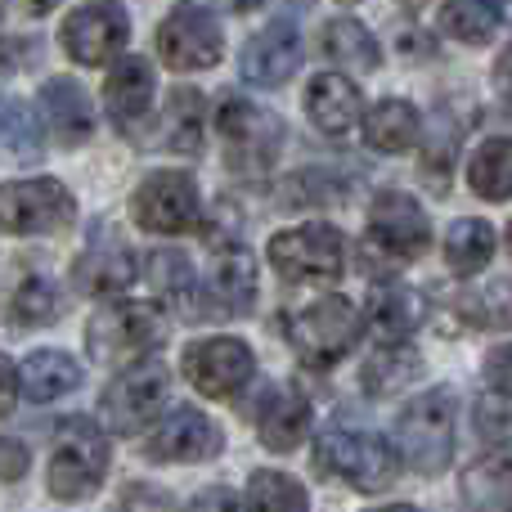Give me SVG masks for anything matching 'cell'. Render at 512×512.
Listing matches in <instances>:
<instances>
[{"mask_svg":"<svg viewBox=\"0 0 512 512\" xmlns=\"http://www.w3.org/2000/svg\"><path fill=\"white\" fill-rule=\"evenodd\" d=\"M427 248H432V221L418 207V198L409 194H387L373 198L369 207V234L360 243V261L369 274H396L405 270L409 261H418Z\"/></svg>","mask_w":512,"mask_h":512,"instance_id":"obj_1","label":"cell"},{"mask_svg":"<svg viewBox=\"0 0 512 512\" xmlns=\"http://www.w3.org/2000/svg\"><path fill=\"white\" fill-rule=\"evenodd\" d=\"M167 342V310L153 301L108 297V306L86 324V351L99 369H126Z\"/></svg>","mask_w":512,"mask_h":512,"instance_id":"obj_2","label":"cell"},{"mask_svg":"<svg viewBox=\"0 0 512 512\" xmlns=\"http://www.w3.org/2000/svg\"><path fill=\"white\" fill-rule=\"evenodd\" d=\"M279 328L301 364H310V369H333L337 360H346V355L355 351L364 315L346 297H319V301H310V306L283 310Z\"/></svg>","mask_w":512,"mask_h":512,"instance_id":"obj_3","label":"cell"},{"mask_svg":"<svg viewBox=\"0 0 512 512\" xmlns=\"http://www.w3.org/2000/svg\"><path fill=\"white\" fill-rule=\"evenodd\" d=\"M315 468L324 472V477H337V481H346V486L364 490V495H378V490L396 486L400 450L387 445L382 436L364 432V427L333 423L315 445Z\"/></svg>","mask_w":512,"mask_h":512,"instance_id":"obj_4","label":"cell"},{"mask_svg":"<svg viewBox=\"0 0 512 512\" xmlns=\"http://www.w3.org/2000/svg\"><path fill=\"white\" fill-rule=\"evenodd\" d=\"M454 432H459V396L454 387H432L396 418V450L414 472L436 477L454 459Z\"/></svg>","mask_w":512,"mask_h":512,"instance_id":"obj_5","label":"cell"},{"mask_svg":"<svg viewBox=\"0 0 512 512\" xmlns=\"http://www.w3.org/2000/svg\"><path fill=\"white\" fill-rule=\"evenodd\" d=\"M171 400V369L162 360H135L126 369H117V378L108 382L104 400H99V414H104L108 432L117 436H135L162 418Z\"/></svg>","mask_w":512,"mask_h":512,"instance_id":"obj_6","label":"cell"},{"mask_svg":"<svg viewBox=\"0 0 512 512\" xmlns=\"http://www.w3.org/2000/svg\"><path fill=\"white\" fill-rule=\"evenodd\" d=\"M108 472V436L90 418H63L54 432L50 454V495L54 499H86L99 490Z\"/></svg>","mask_w":512,"mask_h":512,"instance_id":"obj_7","label":"cell"},{"mask_svg":"<svg viewBox=\"0 0 512 512\" xmlns=\"http://www.w3.org/2000/svg\"><path fill=\"white\" fill-rule=\"evenodd\" d=\"M270 265L288 283H333L346 270V239L324 221L297 225L270 239Z\"/></svg>","mask_w":512,"mask_h":512,"instance_id":"obj_8","label":"cell"},{"mask_svg":"<svg viewBox=\"0 0 512 512\" xmlns=\"http://www.w3.org/2000/svg\"><path fill=\"white\" fill-rule=\"evenodd\" d=\"M216 126H221V140H225V162L234 171H270V162L279 158V144H283V117L270 113V108L252 104V99L230 95L216 113Z\"/></svg>","mask_w":512,"mask_h":512,"instance_id":"obj_9","label":"cell"},{"mask_svg":"<svg viewBox=\"0 0 512 512\" xmlns=\"http://www.w3.org/2000/svg\"><path fill=\"white\" fill-rule=\"evenodd\" d=\"M158 59L171 72H207L225 59V32L212 9L180 0L158 27Z\"/></svg>","mask_w":512,"mask_h":512,"instance_id":"obj_10","label":"cell"},{"mask_svg":"<svg viewBox=\"0 0 512 512\" xmlns=\"http://www.w3.org/2000/svg\"><path fill=\"white\" fill-rule=\"evenodd\" d=\"M131 216L140 230L149 234H189L203 221V198H198V180L189 171H153L140 180L131 198Z\"/></svg>","mask_w":512,"mask_h":512,"instance_id":"obj_11","label":"cell"},{"mask_svg":"<svg viewBox=\"0 0 512 512\" xmlns=\"http://www.w3.org/2000/svg\"><path fill=\"white\" fill-rule=\"evenodd\" d=\"M180 373L207 400H230L234 391L248 387V378L256 373V355L243 337H203V342L185 346Z\"/></svg>","mask_w":512,"mask_h":512,"instance_id":"obj_12","label":"cell"},{"mask_svg":"<svg viewBox=\"0 0 512 512\" xmlns=\"http://www.w3.org/2000/svg\"><path fill=\"white\" fill-rule=\"evenodd\" d=\"M77 221V203L59 180H14L0 189V230L5 234H59Z\"/></svg>","mask_w":512,"mask_h":512,"instance_id":"obj_13","label":"cell"},{"mask_svg":"<svg viewBox=\"0 0 512 512\" xmlns=\"http://www.w3.org/2000/svg\"><path fill=\"white\" fill-rule=\"evenodd\" d=\"M59 41L72 63L99 68V63L117 59V54L126 50V41H131V18H126V9L113 5V0H95V5H81L63 18Z\"/></svg>","mask_w":512,"mask_h":512,"instance_id":"obj_14","label":"cell"},{"mask_svg":"<svg viewBox=\"0 0 512 512\" xmlns=\"http://www.w3.org/2000/svg\"><path fill=\"white\" fill-rule=\"evenodd\" d=\"M216 301V319L230 315H252L256 301V265L252 252L239 239L212 243V265H207V279L198 283V292L189 301Z\"/></svg>","mask_w":512,"mask_h":512,"instance_id":"obj_15","label":"cell"},{"mask_svg":"<svg viewBox=\"0 0 512 512\" xmlns=\"http://www.w3.org/2000/svg\"><path fill=\"white\" fill-rule=\"evenodd\" d=\"M221 454V427L203 409H176L158 432L149 436L153 463H203Z\"/></svg>","mask_w":512,"mask_h":512,"instance_id":"obj_16","label":"cell"},{"mask_svg":"<svg viewBox=\"0 0 512 512\" xmlns=\"http://www.w3.org/2000/svg\"><path fill=\"white\" fill-rule=\"evenodd\" d=\"M239 68L252 86H283V81L301 68V36H297V27H292V18H274L270 27H261V32L243 45Z\"/></svg>","mask_w":512,"mask_h":512,"instance_id":"obj_17","label":"cell"},{"mask_svg":"<svg viewBox=\"0 0 512 512\" xmlns=\"http://www.w3.org/2000/svg\"><path fill=\"white\" fill-rule=\"evenodd\" d=\"M360 113H364L360 86H351L342 72H319V77H310V86H306V117L315 122V131H324V135H333V140H337V135L355 131Z\"/></svg>","mask_w":512,"mask_h":512,"instance_id":"obj_18","label":"cell"},{"mask_svg":"<svg viewBox=\"0 0 512 512\" xmlns=\"http://www.w3.org/2000/svg\"><path fill=\"white\" fill-rule=\"evenodd\" d=\"M41 113L50 122L54 140L77 149L95 135V108H90V95L77 86L72 77H54L41 86Z\"/></svg>","mask_w":512,"mask_h":512,"instance_id":"obj_19","label":"cell"},{"mask_svg":"<svg viewBox=\"0 0 512 512\" xmlns=\"http://www.w3.org/2000/svg\"><path fill=\"white\" fill-rule=\"evenodd\" d=\"M256 432H261V445L274 454H292L310 432V400L301 396L297 387H279L270 391V400L256 414Z\"/></svg>","mask_w":512,"mask_h":512,"instance_id":"obj_20","label":"cell"},{"mask_svg":"<svg viewBox=\"0 0 512 512\" xmlns=\"http://www.w3.org/2000/svg\"><path fill=\"white\" fill-rule=\"evenodd\" d=\"M135 252L126 243H99V248L81 252L77 265H72V279H77L81 292L90 297H122L135 283Z\"/></svg>","mask_w":512,"mask_h":512,"instance_id":"obj_21","label":"cell"},{"mask_svg":"<svg viewBox=\"0 0 512 512\" xmlns=\"http://www.w3.org/2000/svg\"><path fill=\"white\" fill-rule=\"evenodd\" d=\"M153 104V68L149 59H140V54H126V59H117V68L108 72V86H104V108L113 122L131 126L140 122L144 113H149Z\"/></svg>","mask_w":512,"mask_h":512,"instance_id":"obj_22","label":"cell"},{"mask_svg":"<svg viewBox=\"0 0 512 512\" xmlns=\"http://www.w3.org/2000/svg\"><path fill=\"white\" fill-rule=\"evenodd\" d=\"M319 54L333 59L346 72H378L382 63V45L360 18H328L319 27Z\"/></svg>","mask_w":512,"mask_h":512,"instance_id":"obj_23","label":"cell"},{"mask_svg":"<svg viewBox=\"0 0 512 512\" xmlns=\"http://www.w3.org/2000/svg\"><path fill=\"white\" fill-rule=\"evenodd\" d=\"M364 319H369V328L382 342H405L418 328V319H423V297L414 288H400V283H378L369 292Z\"/></svg>","mask_w":512,"mask_h":512,"instance_id":"obj_24","label":"cell"},{"mask_svg":"<svg viewBox=\"0 0 512 512\" xmlns=\"http://www.w3.org/2000/svg\"><path fill=\"white\" fill-rule=\"evenodd\" d=\"M418 135H423L418 108L405 104V99H382L364 117V144L373 153H409L418 144Z\"/></svg>","mask_w":512,"mask_h":512,"instance_id":"obj_25","label":"cell"},{"mask_svg":"<svg viewBox=\"0 0 512 512\" xmlns=\"http://www.w3.org/2000/svg\"><path fill=\"white\" fill-rule=\"evenodd\" d=\"M418 369H423V355L414 351V346L405 342H382L378 351L364 360L360 369V387L369 391L373 400H387V396H400V391L409 387V382L418 378Z\"/></svg>","mask_w":512,"mask_h":512,"instance_id":"obj_26","label":"cell"},{"mask_svg":"<svg viewBox=\"0 0 512 512\" xmlns=\"http://www.w3.org/2000/svg\"><path fill=\"white\" fill-rule=\"evenodd\" d=\"M18 382H23V396L36 400V405H50V400L68 396V391L81 387V369L72 355L63 351H36L23 360L18 369Z\"/></svg>","mask_w":512,"mask_h":512,"instance_id":"obj_27","label":"cell"},{"mask_svg":"<svg viewBox=\"0 0 512 512\" xmlns=\"http://www.w3.org/2000/svg\"><path fill=\"white\" fill-rule=\"evenodd\" d=\"M207 126V99L194 86H176L162 108V144L171 153H198Z\"/></svg>","mask_w":512,"mask_h":512,"instance_id":"obj_28","label":"cell"},{"mask_svg":"<svg viewBox=\"0 0 512 512\" xmlns=\"http://www.w3.org/2000/svg\"><path fill=\"white\" fill-rule=\"evenodd\" d=\"M463 504L486 512H512V454H486L463 472Z\"/></svg>","mask_w":512,"mask_h":512,"instance_id":"obj_29","label":"cell"},{"mask_svg":"<svg viewBox=\"0 0 512 512\" xmlns=\"http://www.w3.org/2000/svg\"><path fill=\"white\" fill-rule=\"evenodd\" d=\"M468 185L477 198L486 203H508L512 198V140L508 135H495L486 140L468 162Z\"/></svg>","mask_w":512,"mask_h":512,"instance_id":"obj_30","label":"cell"},{"mask_svg":"<svg viewBox=\"0 0 512 512\" xmlns=\"http://www.w3.org/2000/svg\"><path fill=\"white\" fill-rule=\"evenodd\" d=\"M490 256H495V230H490L486 221L463 216V221L450 225V239H445V261H450V270L459 274V279L481 274L490 265Z\"/></svg>","mask_w":512,"mask_h":512,"instance_id":"obj_31","label":"cell"},{"mask_svg":"<svg viewBox=\"0 0 512 512\" xmlns=\"http://www.w3.org/2000/svg\"><path fill=\"white\" fill-rule=\"evenodd\" d=\"M504 23V5L499 0H450L441 9V32L463 45H486Z\"/></svg>","mask_w":512,"mask_h":512,"instance_id":"obj_32","label":"cell"},{"mask_svg":"<svg viewBox=\"0 0 512 512\" xmlns=\"http://www.w3.org/2000/svg\"><path fill=\"white\" fill-rule=\"evenodd\" d=\"M59 315H63V292H59V283L45 279V274H27L14 288V297H9V319L23 328L54 324Z\"/></svg>","mask_w":512,"mask_h":512,"instance_id":"obj_33","label":"cell"},{"mask_svg":"<svg viewBox=\"0 0 512 512\" xmlns=\"http://www.w3.org/2000/svg\"><path fill=\"white\" fill-rule=\"evenodd\" d=\"M454 310H459L468 324L477 328H512V283L508 279H490L481 288H468L454 297Z\"/></svg>","mask_w":512,"mask_h":512,"instance_id":"obj_34","label":"cell"},{"mask_svg":"<svg viewBox=\"0 0 512 512\" xmlns=\"http://www.w3.org/2000/svg\"><path fill=\"white\" fill-rule=\"evenodd\" d=\"M351 198L342 176H333L328 167H315V171H297L279 185V207H337Z\"/></svg>","mask_w":512,"mask_h":512,"instance_id":"obj_35","label":"cell"},{"mask_svg":"<svg viewBox=\"0 0 512 512\" xmlns=\"http://www.w3.org/2000/svg\"><path fill=\"white\" fill-rule=\"evenodd\" d=\"M248 508H261V512H301L310 508V495L301 490V481H292L288 472H252L248 481V495H243Z\"/></svg>","mask_w":512,"mask_h":512,"instance_id":"obj_36","label":"cell"},{"mask_svg":"<svg viewBox=\"0 0 512 512\" xmlns=\"http://www.w3.org/2000/svg\"><path fill=\"white\" fill-rule=\"evenodd\" d=\"M144 279L153 283V292H167L171 301H189L198 292V274L185 252H153L149 265H144Z\"/></svg>","mask_w":512,"mask_h":512,"instance_id":"obj_37","label":"cell"},{"mask_svg":"<svg viewBox=\"0 0 512 512\" xmlns=\"http://www.w3.org/2000/svg\"><path fill=\"white\" fill-rule=\"evenodd\" d=\"M0 149L23 162L41 158V131H36V122H32V108L18 104V99L0 104Z\"/></svg>","mask_w":512,"mask_h":512,"instance_id":"obj_38","label":"cell"},{"mask_svg":"<svg viewBox=\"0 0 512 512\" xmlns=\"http://www.w3.org/2000/svg\"><path fill=\"white\" fill-rule=\"evenodd\" d=\"M477 427H481V436H490V441H508L512 436V405H504V400H481L477 405Z\"/></svg>","mask_w":512,"mask_h":512,"instance_id":"obj_39","label":"cell"},{"mask_svg":"<svg viewBox=\"0 0 512 512\" xmlns=\"http://www.w3.org/2000/svg\"><path fill=\"white\" fill-rule=\"evenodd\" d=\"M486 382H490V391H499V396H512V342L495 346V351L486 355Z\"/></svg>","mask_w":512,"mask_h":512,"instance_id":"obj_40","label":"cell"},{"mask_svg":"<svg viewBox=\"0 0 512 512\" xmlns=\"http://www.w3.org/2000/svg\"><path fill=\"white\" fill-rule=\"evenodd\" d=\"M27 463H32V454H27V445L9 441V436H0V481H18L27 472Z\"/></svg>","mask_w":512,"mask_h":512,"instance_id":"obj_41","label":"cell"},{"mask_svg":"<svg viewBox=\"0 0 512 512\" xmlns=\"http://www.w3.org/2000/svg\"><path fill=\"white\" fill-rule=\"evenodd\" d=\"M18 387H23V382H18V369H14V360H9V355H0V418H5L9 409H14V400H18Z\"/></svg>","mask_w":512,"mask_h":512,"instance_id":"obj_42","label":"cell"},{"mask_svg":"<svg viewBox=\"0 0 512 512\" xmlns=\"http://www.w3.org/2000/svg\"><path fill=\"white\" fill-rule=\"evenodd\" d=\"M54 5H59V0H5V14L9 18H45V14H54Z\"/></svg>","mask_w":512,"mask_h":512,"instance_id":"obj_43","label":"cell"},{"mask_svg":"<svg viewBox=\"0 0 512 512\" xmlns=\"http://www.w3.org/2000/svg\"><path fill=\"white\" fill-rule=\"evenodd\" d=\"M400 45H405L409 59H432V36H427V32H414V27H405V32H400Z\"/></svg>","mask_w":512,"mask_h":512,"instance_id":"obj_44","label":"cell"},{"mask_svg":"<svg viewBox=\"0 0 512 512\" xmlns=\"http://www.w3.org/2000/svg\"><path fill=\"white\" fill-rule=\"evenodd\" d=\"M194 508H239V495H225V490H203V495H194Z\"/></svg>","mask_w":512,"mask_h":512,"instance_id":"obj_45","label":"cell"},{"mask_svg":"<svg viewBox=\"0 0 512 512\" xmlns=\"http://www.w3.org/2000/svg\"><path fill=\"white\" fill-rule=\"evenodd\" d=\"M122 504H126V508H135V504H153V508H171V495H153V490H126V495H122Z\"/></svg>","mask_w":512,"mask_h":512,"instance_id":"obj_46","label":"cell"},{"mask_svg":"<svg viewBox=\"0 0 512 512\" xmlns=\"http://www.w3.org/2000/svg\"><path fill=\"white\" fill-rule=\"evenodd\" d=\"M495 86L512 99V45H508L504 54H499V63H495Z\"/></svg>","mask_w":512,"mask_h":512,"instance_id":"obj_47","label":"cell"},{"mask_svg":"<svg viewBox=\"0 0 512 512\" xmlns=\"http://www.w3.org/2000/svg\"><path fill=\"white\" fill-rule=\"evenodd\" d=\"M265 0H225V9H234V14H252V9H261Z\"/></svg>","mask_w":512,"mask_h":512,"instance_id":"obj_48","label":"cell"},{"mask_svg":"<svg viewBox=\"0 0 512 512\" xmlns=\"http://www.w3.org/2000/svg\"><path fill=\"white\" fill-rule=\"evenodd\" d=\"M396 5H405V9H418V5H427V0H396Z\"/></svg>","mask_w":512,"mask_h":512,"instance_id":"obj_49","label":"cell"},{"mask_svg":"<svg viewBox=\"0 0 512 512\" xmlns=\"http://www.w3.org/2000/svg\"><path fill=\"white\" fill-rule=\"evenodd\" d=\"M337 5H360V0H337Z\"/></svg>","mask_w":512,"mask_h":512,"instance_id":"obj_50","label":"cell"},{"mask_svg":"<svg viewBox=\"0 0 512 512\" xmlns=\"http://www.w3.org/2000/svg\"><path fill=\"white\" fill-rule=\"evenodd\" d=\"M508 252H512V225H508Z\"/></svg>","mask_w":512,"mask_h":512,"instance_id":"obj_51","label":"cell"}]
</instances>
